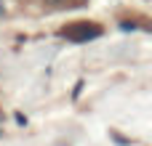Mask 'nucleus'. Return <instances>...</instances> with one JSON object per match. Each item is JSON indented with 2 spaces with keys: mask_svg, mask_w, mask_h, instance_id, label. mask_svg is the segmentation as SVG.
<instances>
[{
  "mask_svg": "<svg viewBox=\"0 0 152 146\" xmlns=\"http://www.w3.org/2000/svg\"><path fill=\"white\" fill-rule=\"evenodd\" d=\"M61 35L67 40H75V43H86V40H94L102 35V27L94 24V21H72L61 29Z\"/></svg>",
  "mask_w": 152,
  "mask_h": 146,
  "instance_id": "1",
  "label": "nucleus"
},
{
  "mask_svg": "<svg viewBox=\"0 0 152 146\" xmlns=\"http://www.w3.org/2000/svg\"><path fill=\"white\" fill-rule=\"evenodd\" d=\"M83 0H40V5L43 8H48V11H61V8H77Z\"/></svg>",
  "mask_w": 152,
  "mask_h": 146,
  "instance_id": "2",
  "label": "nucleus"
}]
</instances>
